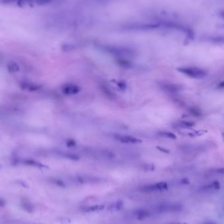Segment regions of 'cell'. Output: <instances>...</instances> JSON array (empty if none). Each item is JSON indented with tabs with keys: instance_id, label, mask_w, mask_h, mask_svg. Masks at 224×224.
I'll list each match as a JSON object with an SVG mask.
<instances>
[{
	"instance_id": "obj_14",
	"label": "cell",
	"mask_w": 224,
	"mask_h": 224,
	"mask_svg": "<svg viewBox=\"0 0 224 224\" xmlns=\"http://www.w3.org/2000/svg\"><path fill=\"white\" fill-rule=\"evenodd\" d=\"M219 14H220V17H222V19L224 20V9L221 10V11H220Z\"/></svg>"
},
{
	"instance_id": "obj_4",
	"label": "cell",
	"mask_w": 224,
	"mask_h": 224,
	"mask_svg": "<svg viewBox=\"0 0 224 224\" xmlns=\"http://www.w3.org/2000/svg\"><path fill=\"white\" fill-rule=\"evenodd\" d=\"M116 139L119 141L121 143L124 144H136L140 143L141 140L139 139L131 137L129 135H121V134H118L116 137Z\"/></svg>"
},
{
	"instance_id": "obj_7",
	"label": "cell",
	"mask_w": 224,
	"mask_h": 224,
	"mask_svg": "<svg viewBox=\"0 0 224 224\" xmlns=\"http://www.w3.org/2000/svg\"><path fill=\"white\" fill-rule=\"evenodd\" d=\"M164 89L169 92H177L181 89V88L179 85L174 84H167L165 85Z\"/></svg>"
},
{
	"instance_id": "obj_3",
	"label": "cell",
	"mask_w": 224,
	"mask_h": 224,
	"mask_svg": "<svg viewBox=\"0 0 224 224\" xmlns=\"http://www.w3.org/2000/svg\"><path fill=\"white\" fill-rule=\"evenodd\" d=\"M168 187L167 184L165 182H159L153 184H150L143 187L142 191L145 192H152L157 191H161L166 189Z\"/></svg>"
},
{
	"instance_id": "obj_1",
	"label": "cell",
	"mask_w": 224,
	"mask_h": 224,
	"mask_svg": "<svg viewBox=\"0 0 224 224\" xmlns=\"http://www.w3.org/2000/svg\"><path fill=\"white\" fill-rule=\"evenodd\" d=\"M178 70L187 76L194 79H201L207 76V72L205 70L197 67L180 68Z\"/></svg>"
},
{
	"instance_id": "obj_11",
	"label": "cell",
	"mask_w": 224,
	"mask_h": 224,
	"mask_svg": "<svg viewBox=\"0 0 224 224\" xmlns=\"http://www.w3.org/2000/svg\"><path fill=\"white\" fill-rule=\"evenodd\" d=\"M189 112L191 114H192L195 117H201L202 116L201 111H200L198 108H191L189 109Z\"/></svg>"
},
{
	"instance_id": "obj_5",
	"label": "cell",
	"mask_w": 224,
	"mask_h": 224,
	"mask_svg": "<svg viewBox=\"0 0 224 224\" xmlns=\"http://www.w3.org/2000/svg\"><path fill=\"white\" fill-rule=\"evenodd\" d=\"M107 51L108 53L113 54L115 55H129L131 53L132 51H130L129 49L122 47H107Z\"/></svg>"
},
{
	"instance_id": "obj_13",
	"label": "cell",
	"mask_w": 224,
	"mask_h": 224,
	"mask_svg": "<svg viewBox=\"0 0 224 224\" xmlns=\"http://www.w3.org/2000/svg\"><path fill=\"white\" fill-rule=\"evenodd\" d=\"M217 88H219V89H224V81H222V82L218 84Z\"/></svg>"
},
{
	"instance_id": "obj_2",
	"label": "cell",
	"mask_w": 224,
	"mask_h": 224,
	"mask_svg": "<svg viewBox=\"0 0 224 224\" xmlns=\"http://www.w3.org/2000/svg\"><path fill=\"white\" fill-rule=\"evenodd\" d=\"M8 4H15L19 6H41L50 4L51 0H3Z\"/></svg>"
},
{
	"instance_id": "obj_16",
	"label": "cell",
	"mask_w": 224,
	"mask_h": 224,
	"mask_svg": "<svg viewBox=\"0 0 224 224\" xmlns=\"http://www.w3.org/2000/svg\"><path fill=\"white\" fill-rule=\"evenodd\" d=\"M208 224H211V223H208Z\"/></svg>"
},
{
	"instance_id": "obj_15",
	"label": "cell",
	"mask_w": 224,
	"mask_h": 224,
	"mask_svg": "<svg viewBox=\"0 0 224 224\" xmlns=\"http://www.w3.org/2000/svg\"><path fill=\"white\" fill-rule=\"evenodd\" d=\"M222 138H223V140L224 142V132L222 133Z\"/></svg>"
},
{
	"instance_id": "obj_10",
	"label": "cell",
	"mask_w": 224,
	"mask_h": 224,
	"mask_svg": "<svg viewBox=\"0 0 224 224\" xmlns=\"http://www.w3.org/2000/svg\"><path fill=\"white\" fill-rule=\"evenodd\" d=\"M179 125L185 128H191L195 125V123L192 121H180Z\"/></svg>"
},
{
	"instance_id": "obj_12",
	"label": "cell",
	"mask_w": 224,
	"mask_h": 224,
	"mask_svg": "<svg viewBox=\"0 0 224 224\" xmlns=\"http://www.w3.org/2000/svg\"><path fill=\"white\" fill-rule=\"evenodd\" d=\"M161 136H163V137H165V138H171V139H176V137L175 134H174L173 133L169 132H163V133H161Z\"/></svg>"
},
{
	"instance_id": "obj_9",
	"label": "cell",
	"mask_w": 224,
	"mask_h": 224,
	"mask_svg": "<svg viewBox=\"0 0 224 224\" xmlns=\"http://www.w3.org/2000/svg\"><path fill=\"white\" fill-rule=\"evenodd\" d=\"M149 214H150V213L148 212L147 211L145 210H138V211H137V212L136 213V215H137L138 218H140V219L145 218L146 217L149 216Z\"/></svg>"
},
{
	"instance_id": "obj_8",
	"label": "cell",
	"mask_w": 224,
	"mask_h": 224,
	"mask_svg": "<svg viewBox=\"0 0 224 224\" xmlns=\"http://www.w3.org/2000/svg\"><path fill=\"white\" fill-rule=\"evenodd\" d=\"M212 43H222L224 44V36H216V37H210L208 39Z\"/></svg>"
},
{
	"instance_id": "obj_6",
	"label": "cell",
	"mask_w": 224,
	"mask_h": 224,
	"mask_svg": "<svg viewBox=\"0 0 224 224\" xmlns=\"http://www.w3.org/2000/svg\"><path fill=\"white\" fill-rule=\"evenodd\" d=\"M62 90L65 95H73L79 92L80 88L76 85L67 84L63 87Z\"/></svg>"
}]
</instances>
